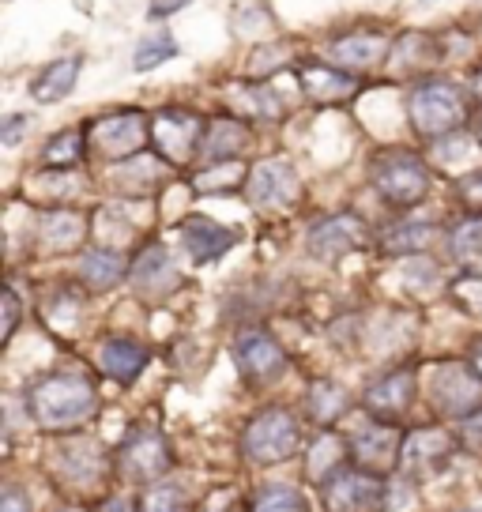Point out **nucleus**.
Returning <instances> with one entry per match:
<instances>
[{"label":"nucleus","instance_id":"obj_1","mask_svg":"<svg viewBox=\"0 0 482 512\" xmlns=\"http://www.w3.org/2000/svg\"><path fill=\"white\" fill-rule=\"evenodd\" d=\"M98 407V384L83 373H49L27 388V422L42 433H80Z\"/></svg>","mask_w":482,"mask_h":512},{"label":"nucleus","instance_id":"obj_2","mask_svg":"<svg viewBox=\"0 0 482 512\" xmlns=\"http://www.w3.org/2000/svg\"><path fill=\"white\" fill-rule=\"evenodd\" d=\"M49 475L57 482V490H68L76 497H102L106 482L117 479L113 456L83 433H61V441L49 452Z\"/></svg>","mask_w":482,"mask_h":512},{"label":"nucleus","instance_id":"obj_3","mask_svg":"<svg viewBox=\"0 0 482 512\" xmlns=\"http://www.w3.org/2000/svg\"><path fill=\"white\" fill-rule=\"evenodd\" d=\"M238 445L245 464L253 467L287 464V460L298 456V448H302V418L294 415L290 407H283V403H272V407H264V411H257V415L245 422Z\"/></svg>","mask_w":482,"mask_h":512},{"label":"nucleus","instance_id":"obj_4","mask_svg":"<svg viewBox=\"0 0 482 512\" xmlns=\"http://www.w3.org/2000/svg\"><path fill=\"white\" fill-rule=\"evenodd\" d=\"M170 471H174V445L151 422L132 426L125 433V441L113 448V475H117V482H125V486L144 490L151 482H162Z\"/></svg>","mask_w":482,"mask_h":512},{"label":"nucleus","instance_id":"obj_5","mask_svg":"<svg viewBox=\"0 0 482 512\" xmlns=\"http://www.w3.org/2000/svg\"><path fill=\"white\" fill-rule=\"evenodd\" d=\"M370 185L381 196L385 208L407 211V208H418L430 196L434 177L426 170V162L418 159V155H411V151H385V155L373 159Z\"/></svg>","mask_w":482,"mask_h":512},{"label":"nucleus","instance_id":"obj_6","mask_svg":"<svg viewBox=\"0 0 482 512\" xmlns=\"http://www.w3.org/2000/svg\"><path fill=\"white\" fill-rule=\"evenodd\" d=\"M87 132V159L98 162H129L151 147V117L140 110H113L98 117Z\"/></svg>","mask_w":482,"mask_h":512},{"label":"nucleus","instance_id":"obj_7","mask_svg":"<svg viewBox=\"0 0 482 512\" xmlns=\"http://www.w3.org/2000/svg\"><path fill=\"white\" fill-rule=\"evenodd\" d=\"M407 113H411V125L422 140H441V136L460 132L467 125V98L456 83L426 80L411 91Z\"/></svg>","mask_w":482,"mask_h":512},{"label":"nucleus","instance_id":"obj_8","mask_svg":"<svg viewBox=\"0 0 482 512\" xmlns=\"http://www.w3.org/2000/svg\"><path fill=\"white\" fill-rule=\"evenodd\" d=\"M324 512H392V482L362 467H343L321 486Z\"/></svg>","mask_w":482,"mask_h":512},{"label":"nucleus","instance_id":"obj_9","mask_svg":"<svg viewBox=\"0 0 482 512\" xmlns=\"http://www.w3.org/2000/svg\"><path fill=\"white\" fill-rule=\"evenodd\" d=\"M430 403L441 418L464 422L475 411H482V377L471 362H441L426 381Z\"/></svg>","mask_w":482,"mask_h":512},{"label":"nucleus","instance_id":"obj_10","mask_svg":"<svg viewBox=\"0 0 482 512\" xmlns=\"http://www.w3.org/2000/svg\"><path fill=\"white\" fill-rule=\"evenodd\" d=\"M407 426L403 422H381L373 418L370 426L351 433V464L373 475L392 479L403 467V448H407Z\"/></svg>","mask_w":482,"mask_h":512},{"label":"nucleus","instance_id":"obj_11","mask_svg":"<svg viewBox=\"0 0 482 512\" xmlns=\"http://www.w3.org/2000/svg\"><path fill=\"white\" fill-rule=\"evenodd\" d=\"M366 245H370V226L362 223V215H354V211L324 215L321 223H313L306 234V253L321 264H339L343 256L362 253Z\"/></svg>","mask_w":482,"mask_h":512},{"label":"nucleus","instance_id":"obj_12","mask_svg":"<svg viewBox=\"0 0 482 512\" xmlns=\"http://www.w3.org/2000/svg\"><path fill=\"white\" fill-rule=\"evenodd\" d=\"M234 366H238L241 381L257 384V388H268V384L283 381L290 358L287 351L279 347V339L272 332H260V328H245L234 339Z\"/></svg>","mask_w":482,"mask_h":512},{"label":"nucleus","instance_id":"obj_13","mask_svg":"<svg viewBox=\"0 0 482 512\" xmlns=\"http://www.w3.org/2000/svg\"><path fill=\"white\" fill-rule=\"evenodd\" d=\"M418 400V373L415 366H396L381 373L373 384H366L362 392V407L370 418H381V422H403L411 415V407Z\"/></svg>","mask_w":482,"mask_h":512},{"label":"nucleus","instance_id":"obj_14","mask_svg":"<svg viewBox=\"0 0 482 512\" xmlns=\"http://www.w3.org/2000/svg\"><path fill=\"white\" fill-rule=\"evenodd\" d=\"M302 185L294 166L283 159H260L245 177V200L257 211H287L298 204Z\"/></svg>","mask_w":482,"mask_h":512},{"label":"nucleus","instance_id":"obj_15","mask_svg":"<svg viewBox=\"0 0 482 512\" xmlns=\"http://www.w3.org/2000/svg\"><path fill=\"white\" fill-rule=\"evenodd\" d=\"M204 121L196 117L193 110H162L151 117V147L159 151L162 159L170 162H185L200 155V140H204Z\"/></svg>","mask_w":482,"mask_h":512},{"label":"nucleus","instance_id":"obj_16","mask_svg":"<svg viewBox=\"0 0 482 512\" xmlns=\"http://www.w3.org/2000/svg\"><path fill=\"white\" fill-rule=\"evenodd\" d=\"M177 238H181V249L189 253V260H193L196 268H204V264L223 260V256L238 245L241 230L219 223V219H211V215H185V219L177 223Z\"/></svg>","mask_w":482,"mask_h":512},{"label":"nucleus","instance_id":"obj_17","mask_svg":"<svg viewBox=\"0 0 482 512\" xmlns=\"http://www.w3.org/2000/svg\"><path fill=\"white\" fill-rule=\"evenodd\" d=\"M464 452L460 448V437L452 430H441V426H426V430L407 433V448H403V467L411 479H430L437 471H445L452 464V456Z\"/></svg>","mask_w":482,"mask_h":512},{"label":"nucleus","instance_id":"obj_18","mask_svg":"<svg viewBox=\"0 0 482 512\" xmlns=\"http://www.w3.org/2000/svg\"><path fill=\"white\" fill-rule=\"evenodd\" d=\"M129 283L147 302H159L170 290H177L181 279H177L174 256H170V249L162 241H147L144 249L136 253V260H132L129 268Z\"/></svg>","mask_w":482,"mask_h":512},{"label":"nucleus","instance_id":"obj_19","mask_svg":"<svg viewBox=\"0 0 482 512\" xmlns=\"http://www.w3.org/2000/svg\"><path fill=\"white\" fill-rule=\"evenodd\" d=\"M343 467H351V437L336 430H321L309 441L306 456H302V479L306 486L321 490L328 479H336Z\"/></svg>","mask_w":482,"mask_h":512},{"label":"nucleus","instance_id":"obj_20","mask_svg":"<svg viewBox=\"0 0 482 512\" xmlns=\"http://www.w3.org/2000/svg\"><path fill=\"white\" fill-rule=\"evenodd\" d=\"M151 366V351H147L140 339H129V336H110L102 339V347H98V369L117 384H136L144 377V369Z\"/></svg>","mask_w":482,"mask_h":512},{"label":"nucleus","instance_id":"obj_21","mask_svg":"<svg viewBox=\"0 0 482 512\" xmlns=\"http://www.w3.org/2000/svg\"><path fill=\"white\" fill-rule=\"evenodd\" d=\"M129 260L121 249H110V245H91V249H83L80 253V287L87 294H110L121 279H129Z\"/></svg>","mask_w":482,"mask_h":512},{"label":"nucleus","instance_id":"obj_22","mask_svg":"<svg viewBox=\"0 0 482 512\" xmlns=\"http://www.w3.org/2000/svg\"><path fill=\"white\" fill-rule=\"evenodd\" d=\"M91 234V219L72 208H49L38 219V245L42 253H76Z\"/></svg>","mask_w":482,"mask_h":512},{"label":"nucleus","instance_id":"obj_23","mask_svg":"<svg viewBox=\"0 0 482 512\" xmlns=\"http://www.w3.org/2000/svg\"><path fill=\"white\" fill-rule=\"evenodd\" d=\"M253 147V132L238 117H219L208 121L204 128V140H200V159L215 166V162H238L245 151Z\"/></svg>","mask_w":482,"mask_h":512},{"label":"nucleus","instance_id":"obj_24","mask_svg":"<svg viewBox=\"0 0 482 512\" xmlns=\"http://www.w3.org/2000/svg\"><path fill=\"white\" fill-rule=\"evenodd\" d=\"M298 83H302V95L309 102H347L358 91V80L347 68H332V64L317 61L298 64Z\"/></svg>","mask_w":482,"mask_h":512},{"label":"nucleus","instance_id":"obj_25","mask_svg":"<svg viewBox=\"0 0 482 512\" xmlns=\"http://www.w3.org/2000/svg\"><path fill=\"white\" fill-rule=\"evenodd\" d=\"M83 72V57L72 53V57H57V61L42 64V72L31 80V98L38 106H53V102H65L76 83H80Z\"/></svg>","mask_w":482,"mask_h":512},{"label":"nucleus","instance_id":"obj_26","mask_svg":"<svg viewBox=\"0 0 482 512\" xmlns=\"http://www.w3.org/2000/svg\"><path fill=\"white\" fill-rule=\"evenodd\" d=\"M347 411H351V392L339 381H328V377L313 381L306 388V396H302V415H306V422L321 426V430H332Z\"/></svg>","mask_w":482,"mask_h":512},{"label":"nucleus","instance_id":"obj_27","mask_svg":"<svg viewBox=\"0 0 482 512\" xmlns=\"http://www.w3.org/2000/svg\"><path fill=\"white\" fill-rule=\"evenodd\" d=\"M166 162L170 159H162L159 151H151V147H147L144 155H136V159L117 162V170H113V189L125 192V196H147L162 177L170 174Z\"/></svg>","mask_w":482,"mask_h":512},{"label":"nucleus","instance_id":"obj_28","mask_svg":"<svg viewBox=\"0 0 482 512\" xmlns=\"http://www.w3.org/2000/svg\"><path fill=\"white\" fill-rule=\"evenodd\" d=\"M388 53H392V38L385 34H343L332 42V57L339 64H347V68H373V64L388 61Z\"/></svg>","mask_w":482,"mask_h":512},{"label":"nucleus","instance_id":"obj_29","mask_svg":"<svg viewBox=\"0 0 482 512\" xmlns=\"http://www.w3.org/2000/svg\"><path fill=\"white\" fill-rule=\"evenodd\" d=\"M437 234H441V226L437 223H422V219H415V223H400L381 238V253L385 256H422L437 241Z\"/></svg>","mask_w":482,"mask_h":512},{"label":"nucleus","instance_id":"obj_30","mask_svg":"<svg viewBox=\"0 0 482 512\" xmlns=\"http://www.w3.org/2000/svg\"><path fill=\"white\" fill-rule=\"evenodd\" d=\"M87 159V132L83 128H61L49 136V144L42 147V166L46 170H61L68 174L72 166H80Z\"/></svg>","mask_w":482,"mask_h":512},{"label":"nucleus","instance_id":"obj_31","mask_svg":"<svg viewBox=\"0 0 482 512\" xmlns=\"http://www.w3.org/2000/svg\"><path fill=\"white\" fill-rule=\"evenodd\" d=\"M249 512H313L302 486L290 482H264L249 497Z\"/></svg>","mask_w":482,"mask_h":512},{"label":"nucleus","instance_id":"obj_32","mask_svg":"<svg viewBox=\"0 0 482 512\" xmlns=\"http://www.w3.org/2000/svg\"><path fill=\"white\" fill-rule=\"evenodd\" d=\"M449 256L464 268L482 264V215H464L449 230Z\"/></svg>","mask_w":482,"mask_h":512},{"label":"nucleus","instance_id":"obj_33","mask_svg":"<svg viewBox=\"0 0 482 512\" xmlns=\"http://www.w3.org/2000/svg\"><path fill=\"white\" fill-rule=\"evenodd\" d=\"M140 509L144 512H196L193 494L181 482H151L140 490Z\"/></svg>","mask_w":482,"mask_h":512},{"label":"nucleus","instance_id":"obj_34","mask_svg":"<svg viewBox=\"0 0 482 512\" xmlns=\"http://www.w3.org/2000/svg\"><path fill=\"white\" fill-rule=\"evenodd\" d=\"M177 53H181V46L174 42V34L155 31V34H147L144 42L136 46V57H132V64H136V72H151V68H159V64L174 61Z\"/></svg>","mask_w":482,"mask_h":512},{"label":"nucleus","instance_id":"obj_35","mask_svg":"<svg viewBox=\"0 0 482 512\" xmlns=\"http://www.w3.org/2000/svg\"><path fill=\"white\" fill-rule=\"evenodd\" d=\"M452 192H456V200L467 215H482V170H471L467 177H460L452 185Z\"/></svg>","mask_w":482,"mask_h":512},{"label":"nucleus","instance_id":"obj_36","mask_svg":"<svg viewBox=\"0 0 482 512\" xmlns=\"http://www.w3.org/2000/svg\"><path fill=\"white\" fill-rule=\"evenodd\" d=\"M456 437H460V448H464V452H471V456H479L482 460V411L464 418L460 430H456Z\"/></svg>","mask_w":482,"mask_h":512},{"label":"nucleus","instance_id":"obj_37","mask_svg":"<svg viewBox=\"0 0 482 512\" xmlns=\"http://www.w3.org/2000/svg\"><path fill=\"white\" fill-rule=\"evenodd\" d=\"M0 512H34L31 494L23 486H16V482H8L4 494H0Z\"/></svg>","mask_w":482,"mask_h":512},{"label":"nucleus","instance_id":"obj_38","mask_svg":"<svg viewBox=\"0 0 482 512\" xmlns=\"http://www.w3.org/2000/svg\"><path fill=\"white\" fill-rule=\"evenodd\" d=\"M19 294L16 287H4V343L8 339H16V328H19Z\"/></svg>","mask_w":482,"mask_h":512},{"label":"nucleus","instance_id":"obj_39","mask_svg":"<svg viewBox=\"0 0 482 512\" xmlns=\"http://www.w3.org/2000/svg\"><path fill=\"white\" fill-rule=\"evenodd\" d=\"M23 128H27V117H23V113H8L4 125H0V144L16 147L19 140H23Z\"/></svg>","mask_w":482,"mask_h":512},{"label":"nucleus","instance_id":"obj_40","mask_svg":"<svg viewBox=\"0 0 482 512\" xmlns=\"http://www.w3.org/2000/svg\"><path fill=\"white\" fill-rule=\"evenodd\" d=\"M95 512H144V509H140V494L136 497L110 494V497H102V501H98Z\"/></svg>","mask_w":482,"mask_h":512},{"label":"nucleus","instance_id":"obj_41","mask_svg":"<svg viewBox=\"0 0 482 512\" xmlns=\"http://www.w3.org/2000/svg\"><path fill=\"white\" fill-rule=\"evenodd\" d=\"M193 0H151V8H147V16L151 19H170L174 12H181V8H189Z\"/></svg>","mask_w":482,"mask_h":512},{"label":"nucleus","instance_id":"obj_42","mask_svg":"<svg viewBox=\"0 0 482 512\" xmlns=\"http://www.w3.org/2000/svg\"><path fill=\"white\" fill-rule=\"evenodd\" d=\"M471 366L479 369V377H482V343H479V347H475V358H471Z\"/></svg>","mask_w":482,"mask_h":512},{"label":"nucleus","instance_id":"obj_43","mask_svg":"<svg viewBox=\"0 0 482 512\" xmlns=\"http://www.w3.org/2000/svg\"><path fill=\"white\" fill-rule=\"evenodd\" d=\"M57 512H95V509H83V505H65V509H57Z\"/></svg>","mask_w":482,"mask_h":512},{"label":"nucleus","instance_id":"obj_44","mask_svg":"<svg viewBox=\"0 0 482 512\" xmlns=\"http://www.w3.org/2000/svg\"><path fill=\"white\" fill-rule=\"evenodd\" d=\"M475 136H479V147H482V113H479V125H475Z\"/></svg>","mask_w":482,"mask_h":512},{"label":"nucleus","instance_id":"obj_45","mask_svg":"<svg viewBox=\"0 0 482 512\" xmlns=\"http://www.w3.org/2000/svg\"><path fill=\"white\" fill-rule=\"evenodd\" d=\"M475 87H479V95H482V72H479V76H475Z\"/></svg>","mask_w":482,"mask_h":512},{"label":"nucleus","instance_id":"obj_46","mask_svg":"<svg viewBox=\"0 0 482 512\" xmlns=\"http://www.w3.org/2000/svg\"><path fill=\"white\" fill-rule=\"evenodd\" d=\"M467 512H482V509H467Z\"/></svg>","mask_w":482,"mask_h":512}]
</instances>
